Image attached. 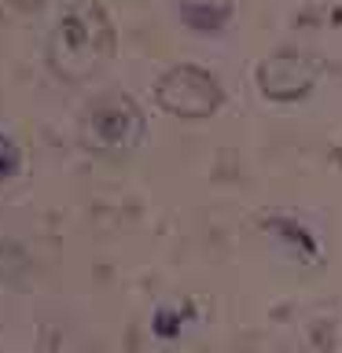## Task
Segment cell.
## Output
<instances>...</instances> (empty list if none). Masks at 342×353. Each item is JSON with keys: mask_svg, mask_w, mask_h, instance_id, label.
I'll return each instance as SVG.
<instances>
[{"mask_svg": "<svg viewBox=\"0 0 342 353\" xmlns=\"http://www.w3.org/2000/svg\"><path fill=\"white\" fill-rule=\"evenodd\" d=\"M114 55V26L99 4L66 8L48 37V63L63 81H88Z\"/></svg>", "mask_w": 342, "mask_h": 353, "instance_id": "6da1fadb", "label": "cell"}, {"mask_svg": "<svg viewBox=\"0 0 342 353\" xmlns=\"http://www.w3.org/2000/svg\"><path fill=\"white\" fill-rule=\"evenodd\" d=\"M154 99L162 110H170L177 118H210L225 103V88L217 85V77L203 70V66H170L159 85H154Z\"/></svg>", "mask_w": 342, "mask_h": 353, "instance_id": "7a4b0ae2", "label": "cell"}, {"mask_svg": "<svg viewBox=\"0 0 342 353\" xmlns=\"http://www.w3.org/2000/svg\"><path fill=\"white\" fill-rule=\"evenodd\" d=\"M85 132L88 143L99 151H129L137 148V140L143 137V114L140 103L125 92H110L99 96L85 114Z\"/></svg>", "mask_w": 342, "mask_h": 353, "instance_id": "3957f363", "label": "cell"}, {"mask_svg": "<svg viewBox=\"0 0 342 353\" xmlns=\"http://www.w3.org/2000/svg\"><path fill=\"white\" fill-rule=\"evenodd\" d=\"M272 63L280 66L283 74L280 77H276V74H258L265 96H272V99H298V96H305L309 88H313V66H309L305 59H298L294 52L272 55Z\"/></svg>", "mask_w": 342, "mask_h": 353, "instance_id": "277c9868", "label": "cell"}, {"mask_svg": "<svg viewBox=\"0 0 342 353\" xmlns=\"http://www.w3.org/2000/svg\"><path fill=\"white\" fill-rule=\"evenodd\" d=\"M228 4H210V0H199V4H184L181 8V19L188 26H195L199 33H217L221 26L228 22Z\"/></svg>", "mask_w": 342, "mask_h": 353, "instance_id": "5b68a950", "label": "cell"}, {"mask_svg": "<svg viewBox=\"0 0 342 353\" xmlns=\"http://www.w3.org/2000/svg\"><path fill=\"white\" fill-rule=\"evenodd\" d=\"M19 165H22L19 148L8 137H0V181H11V176L19 173Z\"/></svg>", "mask_w": 342, "mask_h": 353, "instance_id": "8992f818", "label": "cell"}, {"mask_svg": "<svg viewBox=\"0 0 342 353\" xmlns=\"http://www.w3.org/2000/svg\"><path fill=\"white\" fill-rule=\"evenodd\" d=\"M15 8H22V11H37V8H44L48 0H11Z\"/></svg>", "mask_w": 342, "mask_h": 353, "instance_id": "52a82bcc", "label": "cell"}]
</instances>
